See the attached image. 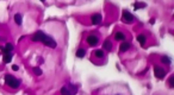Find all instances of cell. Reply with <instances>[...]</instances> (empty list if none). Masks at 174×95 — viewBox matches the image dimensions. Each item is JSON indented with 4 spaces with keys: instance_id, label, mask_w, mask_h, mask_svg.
<instances>
[{
    "instance_id": "cell-3",
    "label": "cell",
    "mask_w": 174,
    "mask_h": 95,
    "mask_svg": "<svg viewBox=\"0 0 174 95\" xmlns=\"http://www.w3.org/2000/svg\"><path fill=\"white\" fill-rule=\"evenodd\" d=\"M5 82H6V84L8 86V87H11V88H18L19 86H20V81L18 80V78H16L14 76H12V75H5Z\"/></svg>"
},
{
    "instance_id": "cell-20",
    "label": "cell",
    "mask_w": 174,
    "mask_h": 95,
    "mask_svg": "<svg viewBox=\"0 0 174 95\" xmlns=\"http://www.w3.org/2000/svg\"><path fill=\"white\" fill-rule=\"evenodd\" d=\"M32 70H34V73H35L36 75H42V70H41L39 68H37V67H35V68H34Z\"/></svg>"
},
{
    "instance_id": "cell-9",
    "label": "cell",
    "mask_w": 174,
    "mask_h": 95,
    "mask_svg": "<svg viewBox=\"0 0 174 95\" xmlns=\"http://www.w3.org/2000/svg\"><path fill=\"white\" fill-rule=\"evenodd\" d=\"M120 49V51L122 52H125V51H128L129 49H130V43H128V42H123L122 44H120V46H119Z\"/></svg>"
},
{
    "instance_id": "cell-18",
    "label": "cell",
    "mask_w": 174,
    "mask_h": 95,
    "mask_svg": "<svg viewBox=\"0 0 174 95\" xmlns=\"http://www.w3.org/2000/svg\"><path fill=\"white\" fill-rule=\"evenodd\" d=\"M161 62L165 64H171V58L168 56H162L161 57Z\"/></svg>"
},
{
    "instance_id": "cell-14",
    "label": "cell",
    "mask_w": 174,
    "mask_h": 95,
    "mask_svg": "<svg viewBox=\"0 0 174 95\" xmlns=\"http://www.w3.org/2000/svg\"><path fill=\"white\" fill-rule=\"evenodd\" d=\"M2 60H4L5 63H10V62L12 61V52H11V54H5L4 57H2Z\"/></svg>"
},
{
    "instance_id": "cell-19",
    "label": "cell",
    "mask_w": 174,
    "mask_h": 95,
    "mask_svg": "<svg viewBox=\"0 0 174 95\" xmlns=\"http://www.w3.org/2000/svg\"><path fill=\"white\" fill-rule=\"evenodd\" d=\"M168 83H169V87H171V88H173V87H174V75H172V76L169 77Z\"/></svg>"
},
{
    "instance_id": "cell-7",
    "label": "cell",
    "mask_w": 174,
    "mask_h": 95,
    "mask_svg": "<svg viewBox=\"0 0 174 95\" xmlns=\"http://www.w3.org/2000/svg\"><path fill=\"white\" fill-rule=\"evenodd\" d=\"M91 19H92V24H93V25H98V24H100V23H102L103 17H102V14L96 13V14H93V16L91 17Z\"/></svg>"
},
{
    "instance_id": "cell-17",
    "label": "cell",
    "mask_w": 174,
    "mask_h": 95,
    "mask_svg": "<svg viewBox=\"0 0 174 95\" xmlns=\"http://www.w3.org/2000/svg\"><path fill=\"white\" fill-rule=\"evenodd\" d=\"M94 56L102 58V57H104V51H103V50H96V51H94Z\"/></svg>"
},
{
    "instance_id": "cell-21",
    "label": "cell",
    "mask_w": 174,
    "mask_h": 95,
    "mask_svg": "<svg viewBox=\"0 0 174 95\" xmlns=\"http://www.w3.org/2000/svg\"><path fill=\"white\" fill-rule=\"evenodd\" d=\"M12 69H13L14 71H17L19 68H18V65H17V64H13V65H12Z\"/></svg>"
},
{
    "instance_id": "cell-16",
    "label": "cell",
    "mask_w": 174,
    "mask_h": 95,
    "mask_svg": "<svg viewBox=\"0 0 174 95\" xmlns=\"http://www.w3.org/2000/svg\"><path fill=\"white\" fill-rule=\"evenodd\" d=\"M147 5L144 4V2H135L134 4V7H135V10H138V8H144Z\"/></svg>"
},
{
    "instance_id": "cell-5",
    "label": "cell",
    "mask_w": 174,
    "mask_h": 95,
    "mask_svg": "<svg viewBox=\"0 0 174 95\" xmlns=\"http://www.w3.org/2000/svg\"><path fill=\"white\" fill-rule=\"evenodd\" d=\"M154 74H155V76H156L157 78H163L165 75H166V70H165L163 68H161V67L155 65V67H154Z\"/></svg>"
},
{
    "instance_id": "cell-6",
    "label": "cell",
    "mask_w": 174,
    "mask_h": 95,
    "mask_svg": "<svg viewBox=\"0 0 174 95\" xmlns=\"http://www.w3.org/2000/svg\"><path fill=\"white\" fill-rule=\"evenodd\" d=\"M87 43L90 44V45H92V46H94V45H97L98 44V42H99V38H98V36H96V34H91V36H88L87 37Z\"/></svg>"
},
{
    "instance_id": "cell-2",
    "label": "cell",
    "mask_w": 174,
    "mask_h": 95,
    "mask_svg": "<svg viewBox=\"0 0 174 95\" xmlns=\"http://www.w3.org/2000/svg\"><path fill=\"white\" fill-rule=\"evenodd\" d=\"M78 93V86L75 84H66L61 88V95H75Z\"/></svg>"
},
{
    "instance_id": "cell-13",
    "label": "cell",
    "mask_w": 174,
    "mask_h": 95,
    "mask_svg": "<svg viewBox=\"0 0 174 95\" xmlns=\"http://www.w3.org/2000/svg\"><path fill=\"white\" fill-rule=\"evenodd\" d=\"M124 38H125V34L123 32H116V34H114L116 40H124Z\"/></svg>"
},
{
    "instance_id": "cell-22",
    "label": "cell",
    "mask_w": 174,
    "mask_h": 95,
    "mask_svg": "<svg viewBox=\"0 0 174 95\" xmlns=\"http://www.w3.org/2000/svg\"><path fill=\"white\" fill-rule=\"evenodd\" d=\"M0 40H5V38H2V37H0Z\"/></svg>"
},
{
    "instance_id": "cell-10",
    "label": "cell",
    "mask_w": 174,
    "mask_h": 95,
    "mask_svg": "<svg viewBox=\"0 0 174 95\" xmlns=\"http://www.w3.org/2000/svg\"><path fill=\"white\" fill-rule=\"evenodd\" d=\"M137 40H138V43L143 46L144 44H145V42H147V37L144 36V34H138L137 36Z\"/></svg>"
},
{
    "instance_id": "cell-4",
    "label": "cell",
    "mask_w": 174,
    "mask_h": 95,
    "mask_svg": "<svg viewBox=\"0 0 174 95\" xmlns=\"http://www.w3.org/2000/svg\"><path fill=\"white\" fill-rule=\"evenodd\" d=\"M122 19H123V22L124 23H126V24H131L132 22H134V16L130 13V12H128V11H123V16H122Z\"/></svg>"
},
{
    "instance_id": "cell-11",
    "label": "cell",
    "mask_w": 174,
    "mask_h": 95,
    "mask_svg": "<svg viewBox=\"0 0 174 95\" xmlns=\"http://www.w3.org/2000/svg\"><path fill=\"white\" fill-rule=\"evenodd\" d=\"M103 48H104V50H106V51H111V49H112V43H111L110 40H105L104 44H103Z\"/></svg>"
},
{
    "instance_id": "cell-1",
    "label": "cell",
    "mask_w": 174,
    "mask_h": 95,
    "mask_svg": "<svg viewBox=\"0 0 174 95\" xmlns=\"http://www.w3.org/2000/svg\"><path fill=\"white\" fill-rule=\"evenodd\" d=\"M32 40H34V42H42L44 45H47V46H49V48H51V49H55V48L57 46V44H56V42L54 40V38H51L50 36L45 34L44 32H42V31L35 32L34 36H32Z\"/></svg>"
},
{
    "instance_id": "cell-8",
    "label": "cell",
    "mask_w": 174,
    "mask_h": 95,
    "mask_svg": "<svg viewBox=\"0 0 174 95\" xmlns=\"http://www.w3.org/2000/svg\"><path fill=\"white\" fill-rule=\"evenodd\" d=\"M0 50L4 52V55H5V54H11V52H12V50H13V44H12V43H7V44H6V46H5V48H2V46H1V48H0Z\"/></svg>"
},
{
    "instance_id": "cell-15",
    "label": "cell",
    "mask_w": 174,
    "mask_h": 95,
    "mask_svg": "<svg viewBox=\"0 0 174 95\" xmlns=\"http://www.w3.org/2000/svg\"><path fill=\"white\" fill-rule=\"evenodd\" d=\"M85 55H86V50H84V49H79L76 51V57H79V58L85 57Z\"/></svg>"
},
{
    "instance_id": "cell-12",
    "label": "cell",
    "mask_w": 174,
    "mask_h": 95,
    "mask_svg": "<svg viewBox=\"0 0 174 95\" xmlns=\"http://www.w3.org/2000/svg\"><path fill=\"white\" fill-rule=\"evenodd\" d=\"M22 19H23V17H22L20 13H16L14 14V22H16L17 25H22Z\"/></svg>"
}]
</instances>
